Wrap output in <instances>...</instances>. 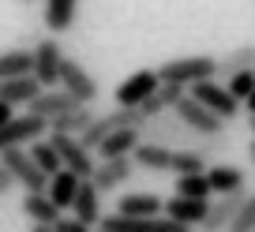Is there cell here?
I'll list each match as a JSON object with an SVG mask.
<instances>
[{
    "instance_id": "836d02e7",
    "label": "cell",
    "mask_w": 255,
    "mask_h": 232,
    "mask_svg": "<svg viewBox=\"0 0 255 232\" xmlns=\"http://www.w3.org/2000/svg\"><path fill=\"white\" fill-rule=\"evenodd\" d=\"M195 150H199L203 157H210V154H218V150H222V135H218V139H203V143L195 146Z\"/></svg>"
},
{
    "instance_id": "f546056e",
    "label": "cell",
    "mask_w": 255,
    "mask_h": 232,
    "mask_svg": "<svg viewBox=\"0 0 255 232\" xmlns=\"http://www.w3.org/2000/svg\"><path fill=\"white\" fill-rule=\"evenodd\" d=\"M229 232H255V195H248V199H244V206L237 210Z\"/></svg>"
},
{
    "instance_id": "1f68e13d",
    "label": "cell",
    "mask_w": 255,
    "mask_h": 232,
    "mask_svg": "<svg viewBox=\"0 0 255 232\" xmlns=\"http://www.w3.org/2000/svg\"><path fill=\"white\" fill-rule=\"evenodd\" d=\"M53 232H94V229H87V225L75 221V217H60V221L53 225Z\"/></svg>"
},
{
    "instance_id": "8d00e7d4",
    "label": "cell",
    "mask_w": 255,
    "mask_h": 232,
    "mask_svg": "<svg viewBox=\"0 0 255 232\" xmlns=\"http://www.w3.org/2000/svg\"><path fill=\"white\" fill-rule=\"evenodd\" d=\"M244 105H248V112H252V116H255V94H252V97H248V101H244Z\"/></svg>"
},
{
    "instance_id": "ba28073f",
    "label": "cell",
    "mask_w": 255,
    "mask_h": 232,
    "mask_svg": "<svg viewBox=\"0 0 255 232\" xmlns=\"http://www.w3.org/2000/svg\"><path fill=\"white\" fill-rule=\"evenodd\" d=\"M60 90H68V94H72L79 105H87V109H90V101H98V94H102V90H98V79H94V75H90L87 68L79 64V60H72V56L64 60Z\"/></svg>"
},
{
    "instance_id": "d4e9b609",
    "label": "cell",
    "mask_w": 255,
    "mask_h": 232,
    "mask_svg": "<svg viewBox=\"0 0 255 232\" xmlns=\"http://www.w3.org/2000/svg\"><path fill=\"white\" fill-rule=\"evenodd\" d=\"M94 120H98L94 109H75V112H68V116H60V120H53V124H49V131H53V135H72V139H79Z\"/></svg>"
},
{
    "instance_id": "ab89813d",
    "label": "cell",
    "mask_w": 255,
    "mask_h": 232,
    "mask_svg": "<svg viewBox=\"0 0 255 232\" xmlns=\"http://www.w3.org/2000/svg\"><path fill=\"white\" fill-rule=\"evenodd\" d=\"M252 131H255V116H252Z\"/></svg>"
},
{
    "instance_id": "f1b7e54d",
    "label": "cell",
    "mask_w": 255,
    "mask_h": 232,
    "mask_svg": "<svg viewBox=\"0 0 255 232\" xmlns=\"http://www.w3.org/2000/svg\"><path fill=\"white\" fill-rule=\"evenodd\" d=\"M225 90H229V94L237 97L240 105H244L248 97L255 94V72H240V75H229V86H225Z\"/></svg>"
},
{
    "instance_id": "d590c367",
    "label": "cell",
    "mask_w": 255,
    "mask_h": 232,
    "mask_svg": "<svg viewBox=\"0 0 255 232\" xmlns=\"http://www.w3.org/2000/svg\"><path fill=\"white\" fill-rule=\"evenodd\" d=\"M11 120H15V109H11V105H4V101H0V128H8Z\"/></svg>"
},
{
    "instance_id": "d6986e66",
    "label": "cell",
    "mask_w": 255,
    "mask_h": 232,
    "mask_svg": "<svg viewBox=\"0 0 255 232\" xmlns=\"http://www.w3.org/2000/svg\"><path fill=\"white\" fill-rule=\"evenodd\" d=\"M41 97V82L34 79V75H26V79H8V82H0V101L4 105H11V109H15V105H34Z\"/></svg>"
},
{
    "instance_id": "7402d4cb",
    "label": "cell",
    "mask_w": 255,
    "mask_h": 232,
    "mask_svg": "<svg viewBox=\"0 0 255 232\" xmlns=\"http://www.w3.org/2000/svg\"><path fill=\"white\" fill-rule=\"evenodd\" d=\"M79 184H83V180H79V176H72V172L64 168V172H56V176L49 180V191H45V195H49V202H53V206L64 214V210H72V206H75Z\"/></svg>"
},
{
    "instance_id": "52a82bcc",
    "label": "cell",
    "mask_w": 255,
    "mask_h": 232,
    "mask_svg": "<svg viewBox=\"0 0 255 232\" xmlns=\"http://www.w3.org/2000/svg\"><path fill=\"white\" fill-rule=\"evenodd\" d=\"M188 97H191V101H199L207 112H214L222 124L233 120V116L240 112V101H237L225 86H218V82H195V86L188 90Z\"/></svg>"
},
{
    "instance_id": "f35d334b",
    "label": "cell",
    "mask_w": 255,
    "mask_h": 232,
    "mask_svg": "<svg viewBox=\"0 0 255 232\" xmlns=\"http://www.w3.org/2000/svg\"><path fill=\"white\" fill-rule=\"evenodd\" d=\"M252 161H255V143H252Z\"/></svg>"
},
{
    "instance_id": "3957f363",
    "label": "cell",
    "mask_w": 255,
    "mask_h": 232,
    "mask_svg": "<svg viewBox=\"0 0 255 232\" xmlns=\"http://www.w3.org/2000/svg\"><path fill=\"white\" fill-rule=\"evenodd\" d=\"M0 165L11 172L15 184H23L26 195H45L49 191V176L34 165V157L26 150H4V154H0Z\"/></svg>"
},
{
    "instance_id": "4dcf8cb0",
    "label": "cell",
    "mask_w": 255,
    "mask_h": 232,
    "mask_svg": "<svg viewBox=\"0 0 255 232\" xmlns=\"http://www.w3.org/2000/svg\"><path fill=\"white\" fill-rule=\"evenodd\" d=\"M154 97H158V101L165 105V109H176V105H180L184 97H188V90H184V86H173V82H161Z\"/></svg>"
},
{
    "instance_id": "9c48e42d",
    "label": "cell",
    "mask_w": 255,
    "mask_h": 232,
    "mask_svg": "<svg viewBox=\"0 0 255 232\" xmlns=\"http://www.w3.org/2000/svg\"><path fill=\"white\" fill-rule=\"evenodd\" d=\"M173 116H176L188 131H195V135H203V139H218V135H222V128H225L214 112H207L199 101H191V97H184V101L176 105Z\"/></svg>"
},
{
    "instance_id": "2e32d148",
    "label": "cell",
    "mask_w": 255,
    "mask_h": 232,
    "mask_svg": "<svg viewBox=\"0 0 255 232\" xmlns=\"http://www.w3.org/2000/svg\"><path fill=\"white\" fill-rule=\"evenodd\" d=\"M210 214V202H199V199H180V195H173V199L165 202V217L176 225H188V229H195V225H203Z\"/></svg>"
},
{
    "instance_id": "8fae6325",
    "label": "cell",
    "mask_w": 255,
    "mask_h": 232,
    "mask_svg": "<svg viewBox=\"0 0 255 232\" xmlns=\"http://www.w3.org/2000/svg\"><path fill=\"white\" fill-rule=\"evenodd\" d=\"M102 232H195V229L169 221L165 214L161 217H146V221H131V217L109 214V217H102Z\"/></svg>"
},
{
    "instance_id": "5bb4252c",
    "label": "cell",
    "mask_w": 255,
    "mask_h": 232,
    "mask_svg": "<svg viewBox=\"0 0 255 232\" xmlns=\"http://www.w3.org/2000/svg\"><path fill=\"white\" fill-rule=\"evenodd\" d=\"M184 131H188V128H184L176 116H165V112H161V116H154V120L143 124L139 139H143V146H165V150H169V143H173V139H180Z\"/></svg>"
},
{
    "instance_id": "e0dca14e",
    "label": "cell",
    "mask_w": 255,
    "mask_h": 232,
    "mask_svg": "<svg viewBox=\"0 0 255 232\" xmlns=\"http://www.w3.org/2000/svg\"><path fill=\"white\" fill-rule=\"evenodd\" d=\"M75 15H79V4L75 0H49L41 8V19H45V30L53 34H68L75 26Z\"/></svg>"
},
{
    "instance_id": "ffe728a7",
    "label": "cell",
    "mask_w": 255,
    "mask_h": 232,
    "mask_svg": "<svg viewBox=\"0 0 255 232\" xmlns=\"http://www.w3.org/2000/svg\"><path fill=\"white\" fill-rule=\"evenodd\" d=\"M207 180H210V191H218V199L222 195H240L244 184H248L244 168H237V165H210Z\"/></svg>"
},
{
    "instance_id": "d6a6232c",
    "label": "cell",
    "mask_w": 255,
    "mask_h": 232,
    "mask_svg": "<svg viewBox=\"0 0 255 232\" xmlns=\"http://www.w3.org/2000/svg\"><path fill=\"white\" fill-rule=\"evenodd\" d=\"M139 112H143V120H154V116H161V112H165V105H161L158 97H146V101L139 105Z\"/></svg>"
},
{
    "instance_id": "9a60e30c",
    "label": "cell",
    "mask_w": 255,
    "mask_h": 232,
    "mask_svg": "<svg viewBox=\"0 0 255 232\" xmlns=\"http://www.w3.org/2000/svg\"><path fill=\"white\" fill-rule=\"evenodd\" d=\"M244 199H248V191L222 195L218 202H210V214H207V221H203L199 229L203 232H229V225H233V217H237V210L244 206Z\"/></svg>"
},
{
    "instance_id": "7a4b0ae2",
    "label": "cell",
    "mask_w": 255,
    "mask_h": 232,
    "mask_svg": "<svg viewBox=\"0 0 255 232\" xmlns=\"http://www.w3.org/2000/svg\"><path fill=\"white\" fill-rule=\"evenodd\" d=\"M218 72H222V60H214V56H180V60H165L158 68V79L191 90L195 82H214Z\"/></svg>"
},
{
    "instance_id": "74e56055",
    "label": "cell",
    "mask_w": 255,
    "mask_h": 232,
    "mask_svg": "<svg viewBox=\"0 0 255 232\" xmlns=\"http://www.w3.org/2000/svg\"><path fill=\"white\" fill-rule=\"evenodd\" d=\"M30 232H53V229H45V225H34V229Z\"/></svg>"
},
{
    "instance_id": "4fadbf2b",
    "label": "cell",
    "mask_w": 255,
    "mask_h": 232,
    "mask_svg": "<svg viewBox=\"0 0 255 232\" xmlns=\"http://www.w3.org/2000/svg\"><path fill=\"white\" fill-rule=\"evenodd\" d=\"M117 214L131 217V221H146V217H161L165 214V202H161L154 191H131V195H120Z\"/></svg>"
},
{
    "instance_id": "30bf717a",
    "label": "cell",
    "mask_w": 255,
    "mask_h": 232,
    "mask_svg": "<svg viewBox=\"0 0 255 232\" xmlns=\"http://www.w3.org/2000/svg\"><path fill=\"white\" fill-rule=\"evenodd\" d=\"M75 109H87V105H79L68 90H41L38 101L26 105V112H30V116H38V120H45V124L60 120V116H68V112H75Z\"/></svg>"
},
{
    "instance_id": "277c9868",
    "label": "cell",
    "mask_w": 255,
    "mask_h": 232,
    "mask_svg": "<svg viewBox=\"0 0 255 232\" xmlns=\"http://www.w3.org/2000/svg\"><path fill=\"white\" fill-rule=\"evenodd\" d=\"M49 143H53V150L60 154V165L68 168L72 176H79V180H94L98 161L90 157V150L79 143V139H72V135H53V131H49Z\"/></svg>"
},
{
    "instance_id": "4316f807",
    "label": "cell",
    "mask_w": 255,
    "mask_h": 232,
    "mask_svg": "<svg viewBox=\"0 0 255 232\" xmlns=\"http://www.w3.org/2000/svg\"><path fill=\"white\" fill-rule=\"evenodd\" d=\"M176 195H180V199L207 202L214 191H210V180H207V172H203V176H176Z\"/></svg>"
},
{
    "instance_id": "e575fe53",
    "label": "cell",
    "mask_w": 255,
    "mask_h": 232,
    "mask_svg": "<svg viewBox=\"0 0 255 232\" xmlns=\"http://www.w3.org/2000/svg\"><path fill=\"white\" fill-rule=\"evenodd\" d=\"M11 187H15V180H11V172H8V168L0 165V195H8Z\"/></svg>"
},
{
    "instance_id": "83f0119b",
    "label": "cell",
    "mask_w": 255,
    "mask_h": 232,
    "mask_svg": "<svg viewBox=\"0 0 255 232\" xmlns=\"http://www.w3.org/2000/svg\"><path fill=\"white\" fill-rule=\"evenodd\" d=\"M222 72H229V75L255 72V45H237V49L222 60Z\"/></svg>"
},
{
    "instance_id": "6da1fadb",
    "label": "cell",
    "mask_w": 255,
    "mask_h": 232,
    "mask_svg": "<svg viewBox=\"0 0 255 232\" xmlns=\"http://www.w3.org/2000/svg\"><path fill=\"white\" fill-rule=\"evenodd\" d=\"M131 161L150 172H173V176H203L207 172V157L199 150H173V146H139Z\"/></svg>"
},
{
    "instance_id": "ac0fdd59",
    "label": "cell",
    "mask_w": 255,
    "mask_h": 232,
    "mask_svg": "<svg viewBox=\"0 0 255 232\" xmlns=\"http://www.w3.org/2000/svg\"><path fill=\"white\" fill-rule=\"evenodd\" d=\"M72 214H75V221H83L87 229L102 225V195H98V187L90 184V180H83V184H79V195H75Z\"/></svg>"
},
{
    "instance_id": "8992f818",
    "label": "cell",
    "mask_w": 255,
    "mask_h": 232,
    "mask_svg": "<svg viewBox=\"0 0 255 232\" xmlns=\"http://www.w3.org/2000/svg\"><path fill=\"white\" fill-rule=\"evenodd\" d=\"M64 49L60 41L45 38L34 45V79L41 82V90H56V82H60V72H64Z\"/></svg>"
},
{
    "instance_id": "44dd1931",
    "label": "cell",
    "mask_w": 255,
    "mask_h": 232,
    "mask_svg": "<svg viewBox=\"0 0 255 232\" xmlns=\"http://www.w3.org/2000/svg\"><path fill=\"white\" fill-rule=\"evenodd\" d=\"M34 75V49H4L0 53V82Z\"/></svg>"
},
{
    "instance_id": "5b68a950",
    "label": "cell",
    "mask_w": 255,
    "mask_h": 232,
    "mask_svg": "<svg viewBox=\"0 0 255 232\" xmlns=\"http://www.w3.org/2000/svg\"><path fill=\"white\" fill-rule=\"evenodd\" d=\"M161 86L158 68H143V72H131L124 82L117 86V109H139L146 97H154Z\"/></svg>"
},
{
    "instance_id": "603a6c76",
    "label": "cell",
    "mask_w": 255,
    "mask_h": 232,
    "mask_svg": "<svg viewBox=\"0 0 255 232\" xmlns=\"http://www.w3.org/2000/svg\"><path fill=\"white\" fill-rule=\"evenodd\" d=\"M139 146H143L139 131H117V135H109L102 146H98V157L102 161H120V157H131Z\"/></svg>"
},
{
    "instance_id": "cb8c5ba5",
    "label": "cell",
    "mask_w": 255,
    "mask_h": 232,
    "mask_svg": "<svg viewBox=\"0 0 255 232\" xmlns=\"http://www.w3.org/2000/svg\"><path fill=\"white\" fill-rule=\"evenodd\" d=\"M23 214L30 217L34 225H45V229H53V225L60 221V210L49 202V195H23Z\"/></svg>"
},
{
    "instance_id": "484cf974",
    "label": "cell",
    "mask_w": 255,
    "mask_h": 232,
    "mask_svg": "<svg viewBox=\"0 0 255 232\" xmlns=\"http://www.w3.org/2000/svg\"><path fill=\"white\" fill-rule=\"evenodd\" d=\"M26 154H30V157H34V165H38V168H41V172H45L49 180H53L56 172H64V165H60V154L53 150V143H49V139H41V143H34V146H30V150H26Z\"/></svg>"
},
{
    "instance_id": "7c38bea8",
    "label": "cell",
    "mask_w": 255,
    "mask_h": 232,
    "mask_svg": "<svg viewBox=\"0 0 255 232\" xmlns=\"http://www.w3.org/2000/svg\"><path fill=\"white\" fill-rule=\"evenodd\" d=\"M131 176H135V161H131V157H120V161H98L94 180H90V184L98 187V195H105V191H117V187H124Z\"/></svg>"
}]
</instances>
